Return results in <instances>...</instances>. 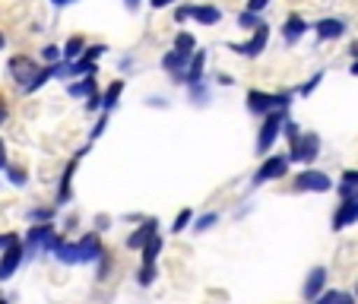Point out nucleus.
Masks as SVG:
<instances>
[{
  "label": "nucleus",
  "instance_id": "2f4dec72",
  "mask_svg": "<svg viewBox=\"0 0 358 304\" xmlns=\"http://www.w3.org/2000/svg\"><path fill=\"white\" fill-rule=\"evenodd\" d=\"M336 304H352V298H349V295H339V298H336Z\"/></svg>",
  "mask_w": 358,
  "mask_h": 304
},
{
  "label": "nucleus",
  "instance_id": "72a5a7b5",
  "mask_svg": "<svg viewBox=\"0 0 358 304\" xmlns=\"http://www.w3.org/2000/svg\"><path fill=\"white\" fill-rule=\"evenodd\" d=\"M3 117H7V108H3V105H0V124H3Z\"/></svg>",
  "mask_w": 358,
  "mask_h": 304
},
{
  "label": "nucleus",
  "instance_id": "4c0bfd02",
  "mask_svg": "<svg viewBox=\"0 0 358 304\" xmlns=\"http://www.w3.org/2000/svg\"><path fill=\"white\" fill-rule=\"evenodd\" d=\"M352 73H358V61H355V67H352Z\"/></svg>",
  "mask_w": 358,
  "mask_h": 304
},
{
  "label": "nucleus",
  "instance_id": "b1692460",
  "mask_svg": "<svg viewBox=\"0 0 358 304\" xmlns=\"http://www.w3.org/2000/svg\"><path fill=\"white\" fill-rule=\"evenodd\" d=\"M238 22H241L244 29H257V26H260V22H264V20H260L257 13H244V16H241V20H238Z\"/></svg>",
  "mask_w": 358,
  "mask_h": 304
},
{
  "label": "nucleus",
  "instance_id": "f8f14e48",
  "mask_svg": "<svg viewBox=\"0 0 358 304\" xmlns=\"http://www.w3.org/2000/svg\"><path fill=\"white\" fill-rule=\"evenodd\" d=\"M76 250H80V260H95L101 254V244L95 235H86L80 244H76Z\"/></svg>",
  "mask_w": 358,
  "mask_h": 304
},
{
  "label": "nucleus",
  "instance_id": "5701e85b",
  "mask_svg": "<svg viewBox=\"0 0 358 304\" xmlns=\"http://www.w3.org/2000/svg\"><path fill=\"white\" fill-rule=\"evenodd\" d=\"M156 279V263H143V270H140V282L143 285H149Z\"/></svg>",
  "mask_w": 358,
  "mask_h": 304
},
{
  "label": "nucleus",
  "instance_id": "393cba45",
  "mask_svg": "<svg viewBox=\"0 0 358 304\" xmlns=\"http://www.w3.org/2000/svg\"><path fill=\"white\" fill-rule=\"evenodd\" d=\"M41 57H45L48 64H57V61H61V48H57V45H48V48H45V55H41Z\"/></svg>",
  "mask_w": 358,
  "mask_h": 304
},
{
  "label": "nucleus",
  "instance_id": "6e6552de",
  "mask_svg": "<svg viewBox=\"0 0 358 304\" xmlns=\"http://www.w3.org/2000/svg\"><path fill=\"white\" fill-rule=\"evenodd\" d=\"M352 222H358V196H345L343 200V206L333 216V229H345Z\"/></svg>",
  "mask_w": 358,
  "mask_h": 304
},
{
  "label": "nucleus",
  "instance_id": "7ed1b4c3",
  "mask_svg": "<svg viewBox=\"0 0 358 304\" xmlns=\"http://www.w3.org/2000/svg\"><path fill=\"white\" fill-rule=\"evenodd\" d=\"M10 76H13L20 86H29V82L38 76V64H35L32 57L20 55V57H13V61H10Z\"/></svg>",
  "mask_w": 358,
  "mask_h": 304
},
{
  "label": "nucleus",
  "instance_id": "f03ea898",
  "mask_svg": "<svg viewBox=\"0 0 358 304\" xmlns=\"http://www.w3.org/2000/svg\"><path fill=\"white\" fill-rule=\"evenodd\" d=\"M279 130H282V111H270V117L264 121L260 136H257V152H270V146L276 143Z\"/></svg>",
  "mask_w": 358,
  "mask_h": 304
},
{
  "label": "nucleus",
  "instance_id": "6ab92c4d",
  "mask_svg": "<svg viewBox=\"0 0 358 304\" xmlns=\"http://www.w3.org/2000/svg\"><path fill=\"white\" fill-rule=\"evenodd\" d=\"M187 57L190 55H181V51H171L169 57H165V70H184V64H187Z\"/></svg>",
  "mask_w": 358,
  "mask_h": 304
},
{
  "label": "nucleus",
  "instance_id": "39448f33",
  "mask_svg": "<svg viewBox=\"0 0 358 304\" xmlns=\"http://www.w3.org/2000/svg\"><path fill=\"white\" fill-rule=\"evenodd\" d=\"M285 171H289V159L276 156V159H266L264 165H260L257 178H254V184H266V181H276V178H282Z\"/></svg>",
  "mask_w": 358,
  "mask_h": 304
},
{
  "label": "nucleus",
  "instance_id": "c85d7f7f",
  "mask_svg": "<svg viewBox=\"0 0 358 304\" xmlns=\"http://www.w3.org/2000/svg\"><path fill=\"white\" fill-rule=\"evenodd\" d=\"M213 222H216V216H203V219H200V222H196V229H200V231H203V229H210V225H213Z\"/></svg>",
  "mask_w": 358,
  "mask_h": 304
},
{
  "label": "nucleus",
  "instance_id": "e433bc0d",
  "mask_svg": "<svg viewBox=\"0 0 358 304\" xmlns=\"http://www.w3.org/2000/svg\"><path fill=\"white\" fill-rule=\"evenodd\" d=\"M55 3H57V7H64V3H70V0H55Z\"/></svg>",
  "mask_w": 358,
  "mask_h": 304
},
{
  "label": "nucleus",
  "instance_id": "0eeeda50",
  "mask_svg": "<svg viewBox=\"0 0 358 304\" xmlns=\"http://www.w3.org/2000/svg\"><path fill=\"white\" fill-rule=\"evenodd\" d=\"M317 133H308V136H295V152H292V159H298V162H311L314 156H317Z\"/></svg>",
  "mask_w": 358,
  "mask_h": 304
},
{
  "label": "nucleus",
  "instance_id": "f704fd0d",
  "mask_svg": "<svg viewBox=\"0 0 358 304\" xmlns=\"http://www.w3.org/2000/svg\"><path fill=\"white\" fill-rule=\"evenodd\" d=\"M3 45H7V38H3V32H0V51H3Z\"/></svg>",
  "mask_w": 358,
  "mask_h": 304
},
{
  "label": "nucleus",
  "instance_id": "58836bf2",
  "mask_svg": "<svg viewBox=\"0 0 358 304\" xmlns=\"http://www.w3.org/2000/svg\"><path fill=\"white\" fill-rule=\"evenodd\" d=\"M0 304H7V301H0Z\"/></svg>",
  "mask_w": 358,
  "mask_h": 304
},
{
  "label": "nucleus",
  "instance_id": "9d476101",
  "mask_svg": "<svg viewBox=\"0 0 358 304\" xmlns=\"http://www.w3.org/2000/svg\"><path fill=\"white\" fill-rule=\"evenodd\" d=\"M156 229H159V222H152V219H149V222H143L140 229L127 238V247H143L146 241H152V238H156Z\"/></svg>",
  "mask_w": 358,
  "mask_h": 304
},
{
  "label": "nucleus",
  "instance_id": "f257e3e1",
  "mask_svg": "<svg viewBox=\"0 0 358 304\" xmlns=\"http://www.w3.org/2000/svg\"><path fill=\"white\" fill-rule=\"evenodd\" d=\"M289 105V95H266V92H248V108L257 111V115H270V111H285Z\"/></svg>",
  "mask_w": 358,
  "mask_h": 304
},
{
  "label": "nucleus",
  "instance_id": "423d86ee",
  "mask_svg": "<svg viewBox=\"0 0 358 304\" xmlns=\"http://www.w3.org/2000/svg\"><path fill=\"white\" fill-rule=\"evenodd\" d=\"M295 187L298 190H317V194H324V190H330V178H327L324 171H301V175L295 178Z\"/></svg>",
  "mask_w": 358,
  "mask_h": 304
},
{
  "label": "nucleus",
  "instance_id": "c9c22d12",
  "mask_svg": "<svg viewBox=\"0 0 358 304\" xmlns=\"http://www.w3.org/2000/svg\"><path fill=\"white\" fill-rule=\"evenodd\" d=\"M136 3H140V0H127V7H130V10H134V7H136Z\"/></svg>",
  "mask_w": 358,
  "mask_h": 304
},
{
  "label": "nucleus",
  "instance_id": "f3484780",
  "mask_svg": "<svg viewBox=\"0 0 358 304\" xmlns=\"http://www.w3.org/2000/svg\"><path fill=\"white\" fill-rule=\"evenodd\" d=\"M301 32H304V20L301 16H289V22H285V38L295 41Z\"/></svg>",
  "mask_w": 358,
  "mask_h": 304
},
{
  "label": "nucleus",
  "instance_id": "c756f323",
  "mask_svg": "<svg viewBox=\"0 0 358 304\" xmlns=\"http://www.w3.org/2000/svg\"><path fill=\"white\" fill-rule=\"evenodd\" d=\"M13 241H16L13 235H0V250H7V247H10V244H13Z\"/></svg>",
  "mask_w": 358,
  "mask_h": 304
},
{
  "label": "nucleus",
  "instance_id": "473e14b6",
  "mask_svg": "<svg viewBox=\"0 0 358 304\" xmlns=\"http://www.w3.org/2000/svg\"><path fill=\"white\" fill-rule=\"evenodd\" d=\"M3 162H7V156H3V143H0V168H3Z\"/></svg>",
  "mask_w": 358,
  "mask_h": 304
},
{
  "label": "nucleus",
  "instance_id": "412c9836",
  "mask_svg": "<svg viewBox=\"0 0 358 304\" xmlns=\"http://www.w3.org/2000/svg\"><path fill=\"white\" fill-rule=\"evenodd\" d=\"M190 48H194V35L190 32H181L175 38V51H181V55H190Z\"/></svg>",
  "mask_w": 358,
  "mask_h": 304
},
{
  "label": "nucleus",
  "instance_id": "7c9ffc66",
  "mask_svg": "<svg viewBox=\"0 0 358 304\" xmlns=\"http://www.w3.org/2000/svg\"><path fill=\"white\" fill-rule=\"evenodd\" d=\"M149 3H152V7H156V10H162V7H169L171 0H149Z\"/></svg>",
  "mask_w": 358,
  "mask_h": 304
},
{
  "label": "nucleus",
  "instance_id": "1a4fd4ad",
  "mask_svg": "<svg viewBox=\"0 0 358 304\" xmlns=\"http://www.w3.org/2000/svg\"><path fill=\"white\" fill-rule=\"evenodd\" d=\"M20 260H22V250H20V244H10L7 250H3V257H0V279H10L16 273V266H20Z\"/></svg>",
  "mask_w": 358,
  "mask_h": 304
},
{
  "label": "nucleus",
  "instance_id": "a211bd4d",
  "mask_svg": "<svg viewBox=\"0 0 358 304\" xmlns=\"http://www.w3.org/2000/svg\"><path fill=\"white\" fill-rule=\"evenodd\" d=\"M121 89H124V82H111V86H108V92H105V101H101V105H105V111L117 105V99H121Z\"/></svg>",
  "mask_w": 358,
  "mask_h": 304
},
{
  "label": "nucleus",
  "instance_id": "9b49d317",
  "mask_svg": "<svg viewBox=\"0 0 358 304\" xmlns=\"http://www.w3.org/2000/svg\"><path fill=\"white\" fill-rule=\"evenodd\" d=\"M324 282H327V270L324 266H314L308 282H304V298H317V291L324 289Z\"/></svg>",
  "mask_w": 358,
  "mask_h": 304
},
{
  "label": "nucleus",
  "instance_id": "cd10ccee",
  "mask_svg": "<svg viewBox=\"0 0 358 304\" xmlns=\"http://www.w3.org/2000/svg\"><path fill=\"white\" fill-rule=\"evenodd\" d=\"M187 222H190V212H187V210H184V212H181V216H178V219H175V231H181V229H184V225H187Z\"/></svg>",
  "mask_w": 358,
  "mask_h": 304
},
{
  "label": "nucleus",
  "instance_id": "2eb2a0df",
  "mask_svg": "<svg viewBox=\"0 0 358 304\" xmlns=\"http://www.w3.org/2000/svg\"><path fill=\"white\" fill-rule=\"evenodd\" d=\"M83 51H86V41H83L80 35H73V38L67 41V48H64V57H70V61H80Z\"/></svg>",
  "mask_w": 358,
  "mask_h": 304
},
{
  "label": "nucleus",
  "instance_id": "ddd939ff",
  "mask_svg": "<svg viewBox=\"0 0 358 304\" xmlns=\"http://www.w3.org/2000/svg\"><path fill=\"white\" fill-rule=\"evenodd\" d=\"M343 32H345L343 20H320L317 22V35H320V38H339Z\"/></svg>",
  "mask_w": 358,
  "mask_h": 304
},
{
  "label": "nucleus",
  "instance_id": "dca6fc26",
  "mask_svg": "<svg viewBox=\"0 0 358 304\" xmlns=\"http://www.w3.org/2000/svg\"><path fill=\"white\" fill-rule=\"evenodd\" d=\"M162 250V241H159V235L152 238V241L143 244V263H156V254Z\"/></svg>",
  "mask_w": 358,
  "mask_h": 304
},
{
  "label": "nucleus",
  "instance_id": "a878e982",
  "mask_svg": "<svg viewBox=\"0 0 358 304\" xmlns=\"http://www.w3.org/2000/svg\"><path fill=\"white\" fill-rule=\"evenodd\" d=\"M266 3L270 0H248V13H260V10H266Z\"/></svg>",
  "mask_w": 358,
  "mask_h": 304
},
{
  "label": "nucleus",
  "instance_id": "4be33fe9",
  "mask_svg": "<svg viewBox=\"0 0 358 304\" xmlns=\"http://www.w3.org/2000/svg\"><path fill=\"white\" fill-rule=\"evenodd\" d=\"M200 76H203V55H196L194 61H190V70H187V80L190 82H200Z\"/></svg>",
  "mask_w": 358,
  "mask_h": 304
},
{
  "label": "nucleus",
  "instance_id": "20e7f679",
  "mask_svg": "<svg viewBox=\"0 0 358 304\" xmlns=\"http://www.w3.org/2000/svg\"><path fill=\"white\" fill-rule=\"evenodd\" d=\"M266 38H270V29H266V22H260V26L254 29V38L244 41V45H231V51H238V55H244V57H254L266 48Z\"/></svg>",
  "mask_w": 358,
  "mask_h": 304
},
{
  "label": "nucleus",
  "instance_id": "aec40b11",
  "mask_svg": "<svg viewBox=\"0 0 358 304\" xmlns=\"http://www.w3.org/2000/svg\"><path fill=\"white\" fill-rule=\"evenodd\" d=\"M92 89H95V80L86 76L83 82H73V86H70V95H92Z\"/></svg>",
  "mask_w": 358,
  "mask_h": 304
},
{
  "label": "nucleus",
  "instance_id": "bb28decb",
  "mask_svg": "<svg viewBox=\"0 0 358 304\" xmlns=\"http://www.w3.org/2000/svg\"><path fill=\"white\" fill-rule=\"evenodd\" d=\"M336 291H327V295H320V298H314V304H336Z\"/></svg>",
  "mask_w": 358,
  "mask_h": 304
},
{
  "label": "nucleus",
  "instance_id": "4468645a",
  "mask_svg": "<svg viewBox=\"0 0 358 304\" xmlns=\"http://www.w3.org/2000/svg\"><path fill=\"white\" fill-rule=\"evenodd\" d=\"M190 16H194V20H200L203 26H213V22H219V10L216 7H190Z\"/></svg>",
  "mask_w": 358,
  "mask_h": 304
}]
</instances>
